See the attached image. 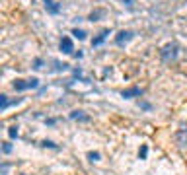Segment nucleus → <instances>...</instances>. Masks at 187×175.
Returning <instances> with one entry per match:
<instances>
[{"label":"nucleus","mask_w":187,"mask_h":175,"mask_svg":"<svg viewBox=\"0 0 187 175\" xmlns=\"http://www.w3.org/2000/svg\"><path fill=\"white\" fill-rule=\"evenodd\" d=\"M140 93H142L140 88H131V90H125L121 96H123V97H136V96H140Z\"/></svg>","instance_id":"nucleus-5"},{"label":"nucleus","mask_w":187,"mask_h":175,"mask_svg":"<svg viewBox=\"0 0 187 175\" xmlns=\"http://www.w3.org/2000/svg\"><path fill=\"white\" fill-rule=\"evenodd\" d=\"M146 152H148V148H146V146H142V148H140V158H146Z\"/></svg>","instance_id":"nucleus-15"},{"label":"nucleus","mask_w":187,"mask_h":175,"mask_svg":"<svg viewBox=\"0 0 187 175\" xmlns=\"http://www.w3.org/2000/svg\"><path fill=\"white\" fill-rule=\"evenodd\" d=\"M8 97L6 96H0V109H2V111H6V109H8Z\"/></svg>","instance_id":"nucleus-10"},{"label":"nucleus","mask_w":187,"mask_h":175,"mask_svg":"<svg viewBox=\"0 0 187 175\" xmlns=\"http://www.w3.org/2000/svg\"><path fill=\"white\" fill-rule=\"evenodd\" d=\"M131 37H133V31H119L117 37H115V43H117V45H123V43L129 41Z\"/></svg>","instance_id":"nucleus-3"},{"label":"nucleus","mask_w":187,"mask_h":175,"mask_svg":"<svg viewBox=\"0 0 187 175\" xmlns=\"http://www.w3.org/2000/svg\"><path fill=\"white\" fill-rule=\"evenodd\" d=\"M43 146H49V148H55V144H53V142H49V140H45V142H43Z\"/></svg>","instance_id":"nucleus-16"},{"label":"nucleus","mask_w":187,"mask_h":175,"mask_svg":"<svg viewBox=\"0 0 187 175\" xmlns=\"http://www.w3.org/2000/svg\"><path fill=\"white\" fill-rule=\"evenodd\" d=\"M177 56V45H168L162 49V58L164 61H174Z\"/></svg>","instance_id":"nucleus-1"},{"label":"nucleus","mask_w":187,"mask_h":175,"mask_svg":"<svg viewBox=\"0 0 187 175\" xmlns=\"http://www.w3.org/2000/svg\"><path fill=\"white\" fill-rule=\"evenodd\" d=\"M2 150H4V154H10V152H12V144H8V142H6V144L2 146Z\"/></svg>","instance_id":"nucleus-13"},{"label":"nucleus","mask_w":187,"mask_h":175,"mask_svg":"<svg viewBox=\"0 0 187 175\" xmlns=\"http://www.w3.org/2000/svg\"><path fill=\"white\" fill-rule=\"evenodd\" d=\"M70 119H80V121H88V117H86L82 111H72L70 113Z\"/></svg>","instance_id":"nucleus-9"},{"label":"nucleus","mask_w":187,"mask_h":175,"mask_svg":"<svg viewBox=\"0 0 187 175\" xmlns=\"http://www.w3.org/2000/svg\"><path fill=\"white\" fill-rule=\"evenodd\" d=\"M8 132H10V138H16V136H18V128H16V127H10Z\"/></svg>","instance_id":"nucleus-12"},{"label":"nucleus","mask_w":187,"mask_h":175,"mask_svg":"<svg viewBox=\"0 0 187 175\" xmlns=\"http://www.w3.org/2000/svg\"><path fill=\"white\" fill-rule=\"evenodd\" d=\"M90 159L96 162V159H99V154H98V152H90Z\"/></svg>","instance_id":"nucleus-14"},{"label":"nucleus","mask_w":187,"mask_h":175,"mask_svg":"<svg viewBox=\"0 0 187 175\" xmlns=\"http://www.w3.org/2000/svg\"><path fill=\"white\" fill-rule=\"evenodd\" d=\"M45 6H47V10L51 12V14H57V12H59V6H55L53 0H45Z\"/></svg>","instance_id":"nucleus-8"},{"label":"nucleus","mask_w":187,"mask_h":175,"mask_svg":"<svg viewBox=\"0 0 187 175\" xmlns=\"http://www.w3.org/2000/svg\"><path fill=\"white\" fill-rule=\"evenodd\" d=\"M14 90H18V92L30 90V82H27V80H16V82H14Z\"/></svg>","instance_id":"nucleus-4"},{"label":"nucleus","mask_w":187,"mask_h":175,"mask_svg":"<svg viewBox=\"0 0 187 175\" xmlns=\"http://www.w3.org/2000/svg\"><path fill=\"white\" fill-rule=\"evenodd\" d=\"M177 140H179V144H187V128H181V130H179V132H177Z\"/></svg>","instance_id":"nucleus-7"},{"label":"nucleus","mask_w":187,"mask_h":175,"mask_svg":"<svg viewBox=\"0 0 187 175\" xmlns=\"http://www.w3.org/2000/svg\"><path fill=\"white\" fill-rule=\"evenodd\" d=\"M61 51H62V53H66V55H70V53L74 51L70 37H62V39H61Z\"/></svg>","instance_id":"nucleus-2"},{"label":"nucleus","mask_w":187,"mask_h":175,"mask_svg":"<svg viewBox=\"0 0 187 175\" xmlns=\"http://www.w3.org/2000/svg\"><path fill=\"white\" fill-rule=\"evenodd\" d=\"M72 35H74V37H78V39H84L86 37V31H84V29H74Z\"/></svg>","instance_id":"nucleus-11"},{"label":"nucleus","mask_w":187,"mask_h":175,"mask_svg":"<svg viewBox=\"0 0 187 175\" xmlns=\"http://www.w3.org/2000/svg\"><path fill=\"white\" fill-rule=\"evenodd\" d=\"M107 35H109V31H107V29H103V31H102V33H99V35H98V37H96V39H94V41H92V45H94V47H98V45H102V43H103V41L107 39Z\"/></svg>","instance_id":"nucleus-6"}]
</instances>
